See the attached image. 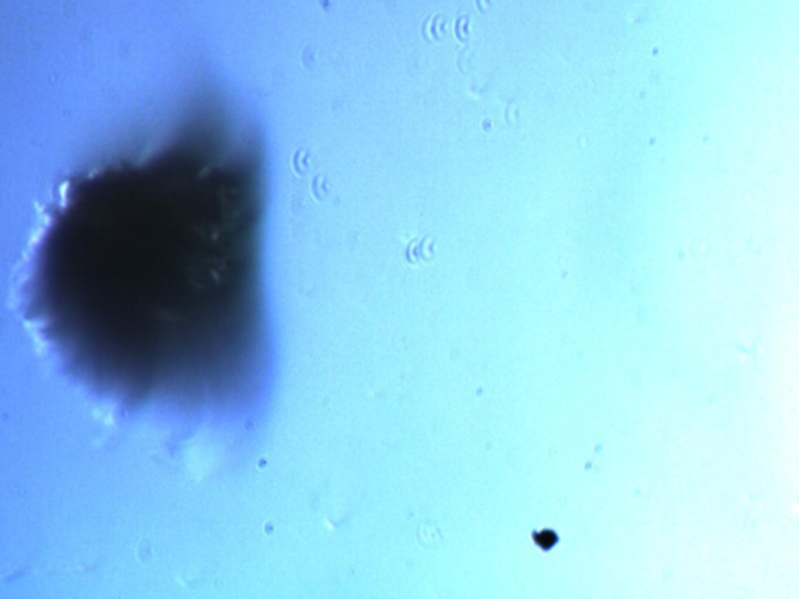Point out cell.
Instances as JSON below:
<instances>
[{"mask_svg": "<svg viewBox=\"0 0 799 599\" xmlns=\"http://www.w3.org/2000/svg\"><path fill=\"white\" fill-rule=\"evenodd\" d=\"M534 540H535V545H539L543 551H548V550H551L556 543H558V536H556V532L545 529V531H540V532L534 534Z\"/></svg>", "mask_w": 799, "mask_h": 599, "instance_id": "obj_1", "label": "cell"}]
</instances>
